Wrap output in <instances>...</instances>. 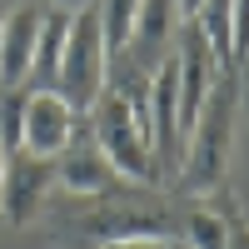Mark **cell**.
Masks as SVG:
<instances>
[{
    "instance_id": "9a60e30c",
    "label": "cell",
    "mask_w": 249,
    "mask_h": 249,
    "mask_svg": "<svg viewBox=\"0 0 249 249\" xmlns=\"http://www.w3.org/2000/svg\"><path fill=\"white\" fill-rule=\"evenodd\" d=\"M199 15V0H179V20H195Z\"/></svg>"
},
{
    "instance_id": "5bb4252c",
    "label": "cell",
    "mask_w": 249,
    "mask_h": 249,
    "mask_svg": "<svg viewBox=\"0 0 249 249\" xmlns=\"http://www.w3.org/2000/svg\"><path fill=\"white\" fill-rule=\"evenodd\" d=\"M50 5H55V10H70V15H75V10H90V5H100V0H50Z\"/></svg>"
},
{
    "instance_id": "52a82bcc",
    "label": "cell",
    "mask_w": 249,
    "mask_h": 249,
    "mask_svg": "<svg viewBox=\"0 0 249 249\" xmlns=\"http://www.w3.org/2000/svg\"><path fill=\"white\" fill-rule=\"evenodd\" d=\"M175 30H179V0H140L135 35L124 45V60L140 65L144 75H155L175 50Z\"/></svg>"
},
{
    "instance_id": "3957f363",
    "label": "cell",
    "mask_w": 249,
    "mask_h": 249,
    "mask_svg": "<svg viewBox=\"0 0 249 249\" xmlns=\"http://www.w3.org/2000/svg\"><path fill=\"white\" fill-rule=\"evenodd\" d=\"M85 115H90V144L115 164V175L130 179V184H140V190H155V184H160L155 144H150V130L135 120V110L105 85L100 100H95Z\"/></svg>"
},
{
    "instance_id": "9c48e42d",
    "label": "cell",
    "mask_w": 249,
    "mask_h": 249,
    "mask_svg": "<svg viewBox=\"0 0 249 249\" xmlns=\"http://www.w3.org/2000/svg\"><path fill=\"white\" fill-rule=\"evenodd\" d=\"M40 30H45V10L40 5H15L5 20H0V90L20 85V80L35 70Z\"/></svg>"
},
{
    "instance_id": "4fadbf2b",
    "label": "cell",
    "mask_w": 249,
    "mask_h": 249,
    "mask_svg": "<svg viewBox=\"0 0 249 249\" xmlns=\"http://www.w3.org/2000/svg\"><path fill=\"white\" fill-rule=\"evenodd\" d=\"M100 249H170V239H124V244H100Z\"/></svg>"
},
{
    "instance_id": "30bf717a",
    "label": "cell",
    "mask_w": 249,
    "mask_h": 249,
    "mask_svg": "<svg viewBox=\"0 0 249 249\" xmlns=\"http://www.w3.org/2000/svg\"><path fill=\"white\" fill-rule=\"evenodd\" d=\"M100 30H105V45L110 55H124V45H130L135 35V15H140V0H100Z\"/></svg>"
},
{
    "instance_id": "8992f818",
    "label": "cell",
    "mask_w": 249,
    "mask_h": 249,
    "mask_svg": "<svg viewBox=\"0 0 249 249\" xmlns=\"http://www.w3.org/2000/svg\"><path fill=\"white\" fill-rule=\"evenodd\" d=\"M75 120H80V115H75L55 90L25 95V130H20V150H25V155H40V160H55V155L75 140Z\"/></svg>"
},
{
    "instance_id": "7a4b0ae2",
    "label": "cell",
    "mask_w": 249,
    "mask_h": 249,
    "mask_svg": "<svg viewBox=\"0 0 249 249\" xmlns=\"http://www.w3.org/2000/svg\"><path fill=\"white\" fill-rule=\"evenodd\" d=\"M105 85H110V45H105V30H100V10L90 5V10L70 15V30H65V45H60L50 90L75 115H85Z\"/></svg>"
},
{
    "instance_id": "ba28073f",
    "label": "cell",
    "mask_w": 249,
    "mask_h": 249,
    "mask_svg": "<svg viewBox=\"0 0 249 249\" xmlns=\"http://www.w3.org/2000/svg\"><path fill=\"white\" fill-rule=\"evenodd\" d=\"M55 184H65L70 195H100V199H115L130 190V179H120L115 164L95 144H75V140L55 155Z\"/></svg>"
},
{
    "instance_id": "2e32d148",
    "label": "cell",
    "mask_w": 249,
    "mask_h": 249,
    "mask_svg": "<svg viewBox=\"0 0 249 249\" xmlns=\"http://www.w3.org/2000/svg\"><path fill=\"white\" fill-rule=\"evenodd\" d=\"M5 160H10V155H5V144H0V175H5Z\"/></svg>"
},
{
    "instance_id": "7c38bea8",
    "label": "cell",
    "mask_w": 249,
    "mask_h": 249,
    "mask_svg": "<svg viewBox=\"0 0 249 249\" xmlns=\"http://www.w3.org/2000/svg\"><path fill=\"white\" fill-rule=\"evenodd\" d=\"M230 35H234V65L249 50V0H230Z\"/></svg>"
},
{
    "instance_id": "8fae6325",
    "label": "cell",
    "mask_w": 249,
    "mask_h": 249,
    "mask_svg": "<svg viewBox=\"0 0 249 249\" xmlns=\"http://www.w3.org/2000/svg\"><path fill=\"white\" fill-rule=\"evenodd\" d=\"M184 249H230V224L219 219V210L195 204L184 214Z\"/></svg>"
},
{
    "instance_id": "5b68a950",
    "label": "cell",
    "mask_w": 249,
    "mask_h": 249,
    "mask_svg": "<svg viewBox=\"0 0 249 249\" xmlns=\"http://www.w3.org/2000/svg\"><path fill=\"white\" fill-rule=\"evenodd\" d=\"M55 190V160H40V155H10L5 160V175H0V219L5 224H30L45 199Z\"/></svg>"
},
{
    "instance_id": "277c9868",
    "label": "cell",
    "mask_w": 249,
    "mask_h": 249,
    "mask_svg": "<svg viewBox=\"0 0 249 249\" xmlns=\"http://www.w3.org/2000/svg\"><path fill=\"white\" fill-rule=\"evenodd\" d=\"M75 234H85L95 244H124V239H170L175 219L164 204H144V199H100L95 210L75 219Z\"/></svg>"
},
{
    "instance_id": "e0dca14e",
    "label": "cell",
    "mask_w": 249,
    "mask_h": 249,
    "mask_svg": "<svg viewBox=\"0 0 249 249\" xmlns=\"http://www.w3.org/2000/svg\"><path fill=\"white\" fill-rule=\"evenodd\" d=\"M170 249H175V244H170Z\"/></svg>"
},
{
    "instance_id": "6da1fadb",
    "label": "cell",
    "mask_w": 249,
    "mask_h": 249,
    "mask_svg": "<svg viewBox=\"0 0 249 249\" xmlns=\"http://www.w3.org/2000/svg\"><path fill=\"white\" fill-rule=\"evenodd\" d=\"M234 120H239V80L234 70H224L214 80L210 100H204L199 120L190 124L184 140V160H179V190L184 195H210L219 190L224 170H230V150H234Z\"/></svg>"
}]
</instances>
